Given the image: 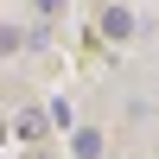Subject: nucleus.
I'll use <instances>...</instances> for the list:
<instances>
[{
	"label": "nucleus",
	"instance_id": "obj_1",
	"mask_svg": "<svg viewBox=\"0 0 159 159\" xmlns=\"http://www.w3.org/2000/svg\"><path fill=\"white\" fill-rule=\"evenodd\" d=\"M70 153L76 159H102V134H96V127H76V134H70Z\"/></svg>",
	"mask_w": 159,
	"mask_h": 159
},
{
	"label": "nucleus",
	"instance_id": "obj_2",
	"mask_svg": "<svg viewBox=\"0 0 159 159\" xmlns=\"http://www.w3.org/2000/svg\"><path fill=\"white\" fill-rule=\"evenodd\" d=\"M102 32H108V38H127V32H134V13H127V7H108V13H102Z\"/></svg>",
	"mask_w": 159,
	"mask_h": 159
},
{
	"label": "nucleus",
	"instance_id": "obj_3",
	"mask_svg": "<svg viewBox=\"0 0 159 159\" xmlns=\"http://www.w3.org/2000/svg\"><path fill=\"white\" fill-rule=\"evenodd\" d=\"M19 134H25V140H38V134H45V115H38V108H25V115H19Z\"/></svg>",
	"mask_w": 159,
	"mask_h": 159
},
{
	"label": "nucleus",
	"instance_id": "obj_4",
	"mask_svg": "<svg viewBox=\"0 0 159 159\" xmlns=\"http://www.w3.org/2000/svg\"><path fill=\"white\" fill-rule=\"evenodd\" d=\"M13 45H25V32H19V25H0V57H7Z\"/></svg>",
	"mask_w": 159,
	"mask_h": 159
}]
</instances>
